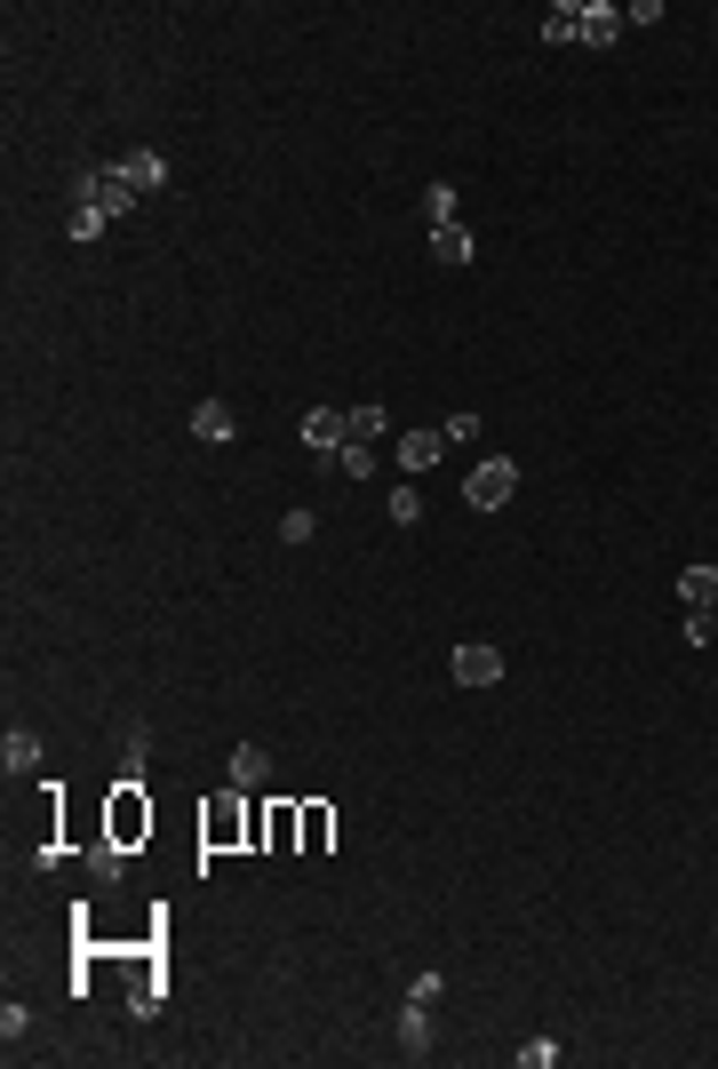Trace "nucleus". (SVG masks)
<instances>
[{"mask_svg": "<svg viewBox=\"0 0 718 1069\" xmlns=\"http://www.w3.org/2000/svg\"><path fill=\"white\" fill-rule=\"evenodd\" d=\"M0 766H9V775H32V766H41V734L9 726V743H0Z\"/></svg>", "mask_w": 718, "mask_h": 1069, "instance_id": "ddd939ff", "label": "nucleus"}, {"mask_svg": "<svg viewBox=\"0 0 718 1069\" xmlns=\"http://www.w3.org/2000/svg\"><path fill=\"white\" fill-rule=\"evenodd\" d=\"M303 447H312L320 463L344 455L352 447V408H312V415H303Z\"/></svg>", "mask_w": 718, "mask_h": 1069, "instance_id": "39448f33", "label": "nucleus"}, {"mask_svg": "<svg viewBox=\"0 0 718 1069\" xmlns=\"http://www.w3.org/2000/svg\"><path fill=\"white\" fill-rule=\"evenodd\" d=\"M424 216H431V231L456 224V184H431V192H424Z\"/></svg>", "mask_w": 718, "mask_h": 1069, "instance_id": "412c9836", "label": "nucleus"}, {"mask_svg": "<svg viewBox=\"0 0 718 1069\" xmlns=\"http://www.w3.org/2000/svg\"><path fill=\"white\" fill-rule=\"evenodd\" d=\"M232 431H239V415L224 408V399H200V408H192V440H208V447H224V440H232Z\"/></svg>", "mask_w": 718, "mask_h": 1069, "instance_id": "0eeeda50", "label": "nucleus"}, {"mask_svg": "<svg viewBox=\"0 0 718 1069\" xmlns=\"http://www.w3.org/2000/svg\"><path fill=\"white\" fill-rule=\"evenodd\" d=\"M105 839L128 846V854L152 839V798H144V782H136V775H120V790L105 798Z\"/></svg>", "mask_w": 718, "mask_h": 1069, "instance_id": "f257e3e1", "label": "nucleus"}, {"mask_svg": "<svg viewBox=\"0 0 718 1069\" xmlns=\"http://www.w3.org/2000/svg\"><path fill=\"white\" fill-rule=\"evenodd\" d=\"M431 256H439V263H479V240H471L463 224H439V231H431Z\"/></svg>", "mask_w": 718, "mask_h": 1069, "instance_id": "f8f14e48", "label": "nucleus"}, {"mask_svg": "<svg viewBox=\"0 0 718 1069\" xmlns=\"http://www.w3.org/2000/svg\"><path fill=\"white\" fill-rule=\"evenodd\" d=\"M678 598H687V607H718V566H687V575H678Z\"/></svg>", "mask_w": 718, "mask_h": 1069, "instance_id": "2eb2a0df", "label": "nucleus"}, {"mask_svg": "<svg viewBox=\"0 0 718 1069\" xmlns=\"http://www.w3.org/2000/svg\"><path fill=\"white\" fill-rule=\"evenodd\" d=\"M439 990H448L439 974H416V982H407V997H416V1006H439Z\"/></svg>", "mask_w": 718, "mask_h": 1069, "instance_id": "c756f323", "label": "nucleus"}, {"mask_svg": "<svg viewBox=\"0 0 718 1069\" xmlns=\"http://www.w3.org/2000/svg\"><path fill=\"white\" fill-rule=\"evenodd\" d=\"M160 997H168V990H160V974L144 965V974L128 982V1014H136V1022H144V1014H160Z\"/></svg>", "mask_w": 718, "mask_h": 1069, "instance_id": "a211bd4d", "label": "nucleus"}, {"mask_svg": "<svg viewBox=\"0 0 718 1069\" xmlns=\"http://www.w3.org/2000/svg\"><path fill=\"white\" fill-rule=\"evenodd\" d=\"M551 1061H559L551 1038H527V1046H519V1069H551Z\"/></svg>", "mask_w": 718, "mask_h": 1069, "instance_id": "bb28decb", "label": "nucleus"}, {"mask_svg": "<svg viewBox=\"0 0 718 1069\" xmlns=\"http://www.w3.org/2000/svg\"><path fill=\"white\" fill-rule=\"evenodd\" d=\"M424 519V495L416 487H392V527H416Z\"/></svg>", "mask_w": 718, "mask_h": 1069, "instance_id": "5701e85b", "label": "nucleus"}, {"mask_svg": "<svg viewBox=\"0 0 718 1069\" xmlns=\"http://www.w3.org/2000/svg\"><path fill=\"white\" fill-rule=\"evenodd\" d=\"M614 32H623V9H607V0H591V9H583V24H575V41H583V48H607Z\"/></svg>", "mask_w": 718, "mask_h": 1069, "instance_id": "9d476101", "label": "nucleus"}, {"mask_svg": "<svg viewBox=\"0 0 718 1069\" xmlns=\"http://www.w3.org/2000/svg\"><path fill=\"white\" fill-rule=\"evenodd\" d=\"M120 169H128V184H136V192H160V184H168V160H160V152H128Z\"/></svg>", "mask_w": 718, "mask_h": 1069, "instance_id": "dca6fc26", "label": "nucleus"}, {"mask_svg": "<svg viewBox=\"0 0 718 1069\" xmlns=\"http://www.w3.org/2000/svg\"><path fill=\"white\" fill-rule=\"evenodd\" d=\"M439 455H448V431H399V463H407V472H431Z\"/></svg>", "mask_w": 718, "mask_h": 1069, "instance_id": "1a4fd4ad", "label": "nucleus"}, {"mask_svg": "<svg viewBox=\"0 0 718 1069\" xmlns=\"http://www.w3.org/2000/svg\"><path fill=\"white\" fill-rule=\"evenodd\" d=\"M136 199H144V192L128 184L120 160H112V169H81V184H73V208H96V216H128Z\"/></svg>", "mask_w": 718, "mask_h": 1069, "instance_id": "f03ea898", "label": "nucleus"}, {"mask_svg": "<svg viewBox=\"0 0 718 1069\" xmlns=\"http://www.w3.org/2000/svg\"><path fill=\"white\" fill-rule=\"evenodd\" d=\"M335 472H344V479H367V472H375V447H367V440H352L344 455H335Z\"/></svg>", "mask_w": 718, "mask_h": 1069, "instance_id": "4be33fe9", "label": "nucleus"}, {"mask_svg": "<svg viewBox=\"0 0 718 1069\" xmlns=\"http://www.w3.org/2000/svg\"><path fill=\"white\" fill-rule=\"evenodd\" d=\"M399 1054H431V1006H399Z\"/></svg>", "mask_w": 718, "mask_h": 1069, "instance_id": "9b49d317", "label": "nucleus"}, {"mask_svg": "<svg viewBox=\"0 0 718 1069\" xmlns=\"http://www.w3.org/2000/svg\"><path fill=\"white\" fill-rule=\"evenodd\" d=\"M264 846H271V854H296V846H303V807H271V814H264Z\"/></svg>", "mask_w": 718, "mask_h": 1069, "instance_id": "6e6552de", "label": "nucleus"}, {"mask_svg": "<svg viewBox=\"0 0 718 1069\" xmlns=\"http://www.w3.org/2000/svg\"><path fill=\"white\" fill-rule=\"evenodd\" d=\"M511 487H519V463H511V455H479L471 472H463V504L471 511H503Z\"/></svg>", "mask_w": 718, "mask_h": 1069, "instance_id": "20e7f679", "label": "nucleus"}, {"mask_svg": "<svg viewBox=\"0 0 718 1069\" xmlns=\"http://www.w3.org/2000/svg\"><path fill=\"white\" fill-rule=\"evenodd\" d=\"M575 24H583V0H559V9L543 17V32H551V41H575Z\"/></svg>", "mask_w": 718, "mask_h": 1069, "instance_id": "aec40b11", "label": "nucleus"}, {"mask_svg": "<svg viewBox=\"0 0 718 1069\" xmlns=\"http://www.w3.org/2000/svg\"><path fill=\"white\" fill-rule=\"evenodd\" d=\"M439 431H448V447H463V440H479V415H471V408H456V415L439 423Z\"/></svg>", "mask_w": 718, "mask_h": 1069, "instance_id": "a878e982", "label": "nucleus"}, {"mask_svg": "<svg viewBox=\"0 0 718 1069\" xmlns=\"http://www.w3.org/2000/svg\"><path fill=\"white\" fill-rule=\"evenodd\" d=\"M144 758H152V734L136 726V734H128V751H120V775H144Z\"/></svg>", "mask_w": 718, "mask_h": 1069, "instance_id": "b1692460", "label": "nucleus"}, {"mask_svg": "<svg viewBox=\"0 0 718 1069\" xmlns=\"http://www.w3.org/2000/svg\"><path fill=\"white\" fill-rule=\"evenodd\" d=\"M312 534H320L312 511H288V519H280V543H312Z\"/></svg>", "mask_w": 718, "mask_h": 1069, "instance_id": "cd10ccee", "label": "nucleus"}, {"mask_svg": "<svg viewBox=\"0 0 718 1069\" xmlns=\"http://www.w3.org/2000/svg\"><path fill=\"white\" fill-rule=\"evenodd\" d=\"M448 671H456V687H495V679H503V655L471 639V647H456V655H448Z\"/></svg>", "mask_w": 718, "mask_h": 1069, "instance_id": "423d86ee", "label": "nucleus"}, {"mask_svg": "<svg viewBox=\"0 0 718 1069\" xmlns=\"http://www.w3.org/2000/svg\"><path fill=\"white\" fill-rule=\"evenodd\" d=\"M105 224H112V216H96V208H73V240H96Z\"/></svg>", "mask_w": 718, "mask_h": 1069, "instance_id": "7c9ffc66", "label": "nucleus"}, {"mask_svg": "<svg viewBox=\"0 0 718 1069\" xmlns=\"http://www.w3.org/2000/svg\"><path fill=\"white\" fill-rule=\"evenodd\" d=\"M200 846H208V854L256 846V798H248V807H239V798H216V807L200 814Z\"/></svg>", "mask_w": 718, "mask_h": 1069, "instance_id": "7ed1b4c3", "label": "nucleus"}, {"mask_svg": "<svg viewBox=\"0 0 718 1069\" xmlns=\"http://www.w3.org/2000/svg\"><path fill=\"white\" fill-rule=\"evenodd\" d=\"M328 839H335V814L312 798V807H303V846H296V854H328Z\"/></svg>", "mask_w": 718, "mask_h": 1069, "instance_id": "f3484780", "label": "nucleus"}, {"mask_svg": "<svg viewBox=\"0 0 718 1069\" xmlns=\"http://www.w3.org/2000/svg\"><path fill=\"white\" fill-rule=\"evenodd\" d=\"M232 782H239V790H264V782H271V758H264L256 743H239V751H232Z\"/></svg>", "mask_w": 718, "mask_h": 1069, "instance_id": "4468645a", "label": "nucleus"}, {"mask_svg": "<svg viewBox=\"0 0 718 1069\" xmlns=\"http://www.w3.org/2000/svg\"><path fill=\"white\" fill-rule=\"evenodd\" d=\"M352 440H367V447L384 440V408H352Z\"/></svg>", "mask_w": 718, "mask_h": 1069, "instance_id": "393cba45", "label": "nucleus"}, {"mask_svg": "<svg viewBox=\"0 0 718 1069\" xmlns=\"http://www.w3.org/2000/svg\"><path fill=\"white\" fill-rule=\"evenodd\" d=\"M24 1029H32V1014L17 1006V997H9V1006H0V1038H9V1046H17V1038H24Z\"/></svg>", "mask_w": 718, "mask_h": 1069, "instance_id": "c85d7f7f", "label": "nucleus"}, {"mask_svg": "<svg viewBox=\"0 0 718 1069\" xmlns=\"http://www.w3.org/2000/svg\"><path fill=\"white\" fill-rule=\"evenodd\" d=\"M88 871H96V886H120V871H128V846H112V839H105V846L88 854Z\"/></svg>", "mask_w": 718, "mask_h": 1069, "instance_id": "6ab92c4d", "label": "nucleus"}]
</instances>
